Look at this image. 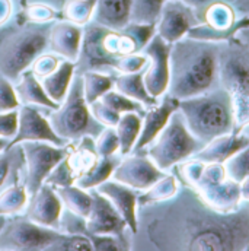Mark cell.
I'll list each match as a JSON object with an SVG mask.
<instances>
[{"label":"cell","instance_id":"6da1fadb","mask_svg":"<svg viewBox=\"0 0 249 251\" xmlns=\"http://www.w3.org/2000/svg\"><path fill=\"white\" fill-rule=\"evenodd\" d=\"M146 234L163 251H249V206L230 213L210 207L184 184L162 203L147 207Z\"/></svg>","mask_w":249,"mask_h":251},{"label":"cell","instance_id":"7a4b0ae2","mask_svg":"<svg viewBox=\"0 0 249 251\" xmlns=\"http://www.w3.org/2000/svg\"><path fill=\"white\" fill-rule=\"evenodd\" d=\"M220 44L184 37L171 49L168 94L185 100L219 86Z\"/></svg>","mask_w":249,"mask_h":251},{"label":"cell","instance_id":"3957f363","mask_svg":"<svg viewBox=\"0 0 249 251\" xmlns=\"http://www.w3.org/2000/svg\"><path fill=\"white\" fill-rule=\"evenodd\" d=\"M175 176L181 184L192 188L204 203L222 213H230L242 206L239 183L230 180L225 164L203 162L195 158L175 165Z\"/></svg>","mask_w":249,"mask_h":251},{"label":"cell","instance_id":"277c9868","mask_svg":"<svg viewBox=\"0 0 249 251\" xmlns=\"http://www.w3.org/2000/svg\"><path fill=\"white\" fill-rule=\"evenodd\" d=\"M189 131L204 145L217 136L233 131L230 95L222 86L205 94L180 100V108Z\"/></svg>","mask_w":249,"mask_h":251},{"label":"cell","instance_id":"5b68a950","mask_svg":"<svg viewBox=\"0 0 249 251\" xmlns=\"http://www.w3.org/2000/svg\"><path fill=\"white\" fill-rule=\"evenodd\" d=\"M219 86L230 95L233 131L249 127V47L238 37L220 44Z\"/></svg>","mask_w":249,"mask_h":251},{"label":"cell","instance_id":"8992f818","mask_svg":"<svg viewBox=\"0 0 249 251\" xmlns=\"http://www.w3.org/2000/svg\"><path fill=\"white\" fill-rule=\"evenodd\" d=\"M131 53H138L136 43L124 29H110L95 22L83 26L80 54L76 62V73L86 70L114 69L117 60Z\"/></svg>","mask_w":249,"mask_h":251},{"label":"cell","instance_id":"52a82bcc","mask_svg":"<svg viewBox=\"0 0 249 251\" xmlns=\"http://www.w3.org/2000/svg\"><path fill=\"white\" fill-rule=\"evenodd\" d=\"M47 24H22L0 40V75L16 82L34 60L48 49Z\"/></svg>","mask_w":249,"mask_h":251},{"label":"cell","instance_id":"ba28073f","mask_svg":"<svg viewBox=\"0 0 249 251\" xmlns=\"http://www.w3.org/2000/svg\"><path fill=\"white\" fill-rule=\"evenodd\" d=\"M47 119L56 134L66 142H77L86 136L95 139L105 127L91 113L89 104L83 97L80 73L74 75L64 101L56 110L47 113Z\"/></svg>","mask_w":249,"mask_h":251},{"label":"cell","instance_id":"9c48e42d","mask_svg":"<svg viewBox=\"0 0 249 251\" xmlns=\"http://www.w3.org/2000/svg\"><path fill=\"white\" fill-rule=\"evenodd\" d=\"M204 143L188 128L184 116L177 110L163 130L143 151L162 171H169L175 165L192 158Z\"/></svg>","mask_w":249,"mask_h":251},{"label":"cell","instance_id":"30bf717a","mask_svg":"<svg viewBox=\"0 0 249 251\" xmlns=\"http://www.w3.org/2000/svg\"><path fill=\"white\" fill-rule=\"evenodd\" d=\"M23 155L22 183L28 194L32 196L45 183V178L70 152V142L66 146H56L48 142L26 140L19 143Z\"/></svg>","mask_w":249,"mask_h":251},{"label":"cell","instance_id":"8fae6325","mask_svg":"<svg viewBox=\"0 0 249 251\" xmlns=\"http://www.w3.org/2000/svg\"><path fill=\"white\" fill-rule=\"evenodd\" d=\"M60 234L62 231L38 225L25 215H12L0 229V250L47 251Z\"/></svg>","mask_w":249,"mask_h":251},{"label":"cell","instance_id":"7c38bea8","mask_svg":"<svg viewBox=\"0 0 249 251\" xmlns=\"http://www.w3.org/2000/svg\"><path fill=\"white\" fill-rule=\"evenodd\" d=\"M89 191L92 194V206L79 234H83L88 238L91 235H114L127 244L128 226L123 216L96 188H91Z\"/></svg>","mask_w":249,"mask_h":251},{"label":"cell","instance_id":"4fadbf2b","mask_svg":"<svg viewBox=\"0 0 249 251\" xmlns=\"http://www.w3.org/2000/svg\"><path fill=\"white\" fill-rule=\"evenodd\" d=\"M171 49L172 44L155 34L141 50L149 59L147 67L144 69V83L149 94L155 98H160L168 92L171 77Z\"/></svg>","mask_w":249,"mask_h":251},{"label":"cell","instance_id":"5bb4252c","mask_svg":"<svg viewBox=\"0 0 249 251\" xmlns=\"http://www.w3.org/2000/svg\"><path fill=\"white\" fill-rule=\"evenodd\" d=\"M165 174L166 171H162L144 152H133L121 158L111 178L137 191H143Z\"/></svg>","mask_w":249,"mask_h":251},{"label":"cell","instance_id":"9a60e30c","mask_svg":"<svg viewBox=\"0 0 249 251\" xmlns=\"http://www.w3.org/2000/svg\"><path fill=\"white\" fill-rule=\"evenodd\" d=\"M26 140L48 142L56 146H66L68 143L56 134L47 116H44L35 105H21L18 108V130L6 149Z\"/></svg>","mask_w":249,"mask_h":251},{"label":"cell","instance_id":"2e32d148","mask_svg":"<svg viewBox=\"0 0 249 251\" xmlns=\"http://www.w3.org/2000/svg\"><path fill=\"white\" fill-rule=\"evenodd\" d=\"M195 10L181 0H166L156 22V34L166 43L174 44L187 37L188 31L198 25Z\"/></svg>","mask_w":249,"mask_h":251},{"label":"cell","instance_id":"e0dca14e","mask_svg":"<svg viewBox=\"0 0 249 251\" xmlns=\"http://www.w3.org/2000/svg\"><path fill=\"white\" fill-rule=\"evenodd\" d=\"M178 108H180V100L169 95L168 92L159 98L156 105L146 108V111L141 117L140 136L137 139V143H136L133 152H143L146 149V146L163 130L165 126L168 125L171 116Z\"/></svg>","mask_w":249,"mask_h":251},{"label":"cell","instance_id":"ac0fdd59","mask_svg":"<svg viewBox=\"0 0 249 251\" xmlns=\"http://www.w3.org/2000/svg\"><path fill=\"white\" fill-rule=\"evenodd\" d=\"M63 204L54 187L50 184H43L32 196H29L28 204L25 207V216L32 222L54 228L60 231Z\"/></svg>","mask_w":249,"mask_h":251},{"label":"cell","instance_id":"d6986e66","mask_svg":"<svg viewBox=\"0 0 249 251\" xmlns=\"http://www.w3.org/2000/svg\"><path fill=\"white\" fill-rule=\"evenodd\" d=\"M101 194H104L113 206L117 209V212L123 216L128 231L131 234H137L140 229V221H138V193L137 190L121 184L113 178L104 181L98 187H95Z\"/></svg>","mask_w":249,"mask_h":251},{"label":"cell","instance_id":"ffe728a7","mask_svg":"<svg viewBox=\"0 0 249 251\" xmlns=\"http://www.w3.org/2000/svg\"><path fill=\"white\" fill-rule=\"evenodd\" d=\"M83 37V26L60 19L53 24L48 32V49L50 53L57 54L64 60L76 63L80 54Z\"/></svg>","mask_w":249,"mask_h":251},{"label":"cell","instance_id":"44dd1931","mask_svg":"<svg viewBox=\"0 0 249 251\" xmlns=\"http://www.w3.org/2000/svg\"><path fill=\"white\" fill-rule=\"evenodd\" d=\"M249 145V130L241 133H226L214 137L208 143H205L192 158L200 159L203 162H219L225 164L229 158H232L236 152Z\"/></svg>","mask_w":249,"mask_h":251},{"label":"cell","instance_id":"7402d4cb","mask_svg":"<svg viewBox=\"0 0 249 251\" xmlns=\"http://www.w3.org/2000/svg\"><path fill=\"white\" fill-rule=\"evenodd\" d=\"M133 0H96L92 22L110 29H123L131 21Z\"/></svg>","mask_w":249,"mask_h":251},{"label":"cell","instance_id":"603a6c76","mask_svg":"<svg viewBox=\"0 0 249 251\" xmlns=\"http://www.w3.org/2000/svg\"><path fill=\"white\" fill-rule=\"evenodd\" d=\"M15 91L21 105H35L47 110H56L59 105L44 91L40 79L28 69L25 70L15 83Z\"/></svg>","mask_w":249,"mask_h":251},{"label":"cell","instance_id":"cb8c5ba5","mask_svg":"<svg viewBox=\"0 0 249 251\" xmlns=\"http://www.w3.org/2000/svg\"><path fill=\"white\" fill-rule=\"evenodd\" d=\"M74 75H76V63L63 59L59 67L51 75L40 79V82L44 91L47 92V95L51 98V101L60 105L68 92V88Z\"/></svg>","mask_w":249,"mask_h":251},{"label":"cell","instance_id":"d4e9b609","mask_svg":"<svg viewBox=\"0 0 249 251\" xmlns=\"http://www.w3.org/2000/svg\"><path fill=\"white\" fill-rule=\"evenodd\" d=\"M114 89L123 95L143 104L146 108L158 104L159 98H155L149 94L144 83V70L136 73H118L114 80Z\"/></svg>","mask_w":249,"mask_h":251},{"label":"cell","instance_id":"484cf974","mask_svg":"<svg viewBox=\"0 0 249 251\" xmlns=\"http://www.w3.org/2000/svg\"><path fill=\"white\" fill-rule=\"evenodd\" d=\"M180 186L181 183L177 178V176L166 173L162 178H159L150 187L138 193V209L172 199L178 193Z\"/></svg>","mask_w":249,"mask_h":251},{"label":"cell","instance_id":"4316f807","mask_svg":"<svg viewBox=\"0 0 249 251\" xmlns=\"http://www.w3.org/2000/svg\"><path fill=\"white\" fill-rule=\"evenodd\" d=\"M121 155H111V156H99L98 161L92 165L91 170H88L85 174H82L77 180H76V186L85 188V190H91V188L98 187L99 184H102L104 181L110 180L113 177V173L115 170V167L118 165V162L121 161Z\"/></svg>","mask_w":249,"mask_h":251},{"label":"cell","instance_id":"83f0119b","mask_svg":"<svg viewBox=\"0 0 249 251\" xmlns=\"http://www.w3.org/2000/svg\"><path fill=\"white\" fill-rule=\"evenodd\" d=\"M56 193L62 200V204L64 209L82 216L88 218L92 206V194L89 190L79 187L76 184L71 186H64V187H56Z\"/></svg>","mask_w":249,"mask_h":251},{"label":"cell","instance_id":"f1b7e54d","mask_svg":"<svg viewBox=\"0 0 249 251\" xmlns=\"http://www.w3.org/2000/svg\"><path fill=\"white\" fill-rule=\"evenodd\" d=\"M141 117L137 113H124L121 114L117 126L114 127L118 136V143H120V151L118 153L121 156H125L133 152L137 139L140 136L141 130Z\"/></svg>","mask_w":249,"mask_h":251},{"label":"cell","instance_id":"f546056e","mask_svg":"<svg viewBox=\"0 0 249 251\" xmlns=\"http://www.w3.org/2000/svg\"><path fill=\"white\" fill-rule=\"evenodd\" d=\"M23 174V155L19 145L0 152V191L6 186L19 181Z\"/></svg>","mask_w":249,"mask_h":251},{"label":"cell","instance_id":"4dcf8cb0","mask_svg":"<svg viewBox=\"0 0 249 251\" xmlns=\"http://www.w3.org/2000/svg\"><path fill=\"white\" fill-rule=\"evenodd\" d=\"M82 85H83V97L86 102L91 105L96 100L102 98L104 94L114 88V75H107L98 70H86L80 73Z\"/></svg>","mask_w":249,"mask_h":251},{"label":"cell","instance_id":"1f68e13d","mask_svg":"<svg viewBox=\"0 0 249 251\" xmlns=\"http://www.w3.org/2000/svg\"><path fill=\"white\" fill-rule=\"evenodd\" d=\"M29 194L23 183H12L0 191V215L12 216L25 212Z\"/></svg>","mask_w":249,"mask_h":251},{"label":"cell","instance_id":"d6a6232c","mask_svg":"<svg viewBox=\"0 0 249 251\" xmlns=\"http://www.w3.org/2000/svg\"><path fill=\"white\" fill-rule=\"evenodd\" d=\"M96 0H67L63 3L60 16L68 22L85 26L92 21Z\"/></svg>","mask_w":249,"mask_h":251},{"label":"cell","instance_id":"836d02e7","mask_svg":"<svg viewBox=\"0 0 249 251\" xmlns=\"http://www.w3.org/2000/svg\"><path fill=\"white\" fill-rule=\"evenodd\" d=\"M166 0H133L131 21L140 24H156Z\"/></svg>","mask_w":249,"mask_h":251},{"label":"cell","instance_id":"e575fe53","mask_svg":"<svg viewBox=\"0 0 249 251\" xmlns=\"http://www.w3.org/2000/svg\"><path fill=\"white\" fill-rule=\"evenodd\" d=\"M60 16V13L48 6V4H44V3H26L25 7L22 9L21 12V18H23V21L19 24H48L54 19H57Z\"/></svg>","mask_w":249,"mask_h":251},{"label":"cell","instance_id":"d590c367","mask_svg":"<svg viewBox=\"0 0 249 251\" xmlns=\"http://www.w3.org/2000/svg\"><path fill=\"white\" fill-rule=\"evenodd\" d=\"M99 100H102L107 105H110L113 110H115L120 114H124V113H137V114L143 116L144 111H146V107L143 104H140V102H137V101L125 97V95H123L121 92H118L114 88L111 91H108L107 94H104L102 98H99Z\"/></svg>","mask_w":249,"mask_h":251},{"label":"cell","instance_id":"8d00e7d4","mask_svg":"<svg viewBox=\"0 0 249 251\" xmlns=\"http://www.w3.org/2000/svg\"><path fill=\"white\" fill-rule=\"evenodd\" d=\"M47 251H93V246L83 234H68L62 231Z\"/></svg>","mask_w":249,"mask_h":251},{"label":"cell","instance_id":"74e56055","mask_svg":"<svg viewBox=\"0 0 249 251\" xmlns=\"http://www.w3.org/2000/svg\"><path fill=\"white\" fill-rule=\"evenodd\" d=\"M225 170L227 177L236 183H241L249 177V145L225 162Z\"/></svg>","mask_w":249,"mask_h":251},{"label":"cell","instance_id":"f35d334b","mask_svg":"<svg viewBox=\"0 0 249 251\" xmlns=\"http://www.w3.org/2000/svg\"><path fill=\"white\" fill-rule=\"evenodd\" d=\"M93 143L98 156L117 155L120 151L118 136L114 127H104V130L93 139Z\"/></svg>","mask_w":249,"mask_h":251},{"label":"cell","instance_id":"ab89813d","mask_svg":"<svg viewBox=\"0 0 249 251\" xmlns=\"http://www.w3.org/2000/svg\"><path fill=\"white\" fill-rule=\"evenodd\" d=\"M123 29L133 38V41L136 43L137 51L140 53L147 46V43L155 37V34H156V24L128 22Z\"/></svg>","mask_w":249,"mask_h":251},{"label":"cell","instance_id":"60d3db41","mask_svg":"<svg viewBox=\"0 0 249 251\" xmlns=\"http://www.w3.org/2000/svg\"><path fill=\"white\" fill-rule=\"evenodd\" d=\"M76 183V176L73 174L67 159L64 158L63 161H60L54 170L50 173V176L45 178L44 184H50L51 187H64V186H71Z\"/></svg>","mask_w":249,"mask_h":251},{"label":"cell","instance_id":"b9f144b4","mask_svg":"<svg viewBox=\"0 0 249 251\" xmlns=\"http://www.w3.org/2000/svg\"><path fill=\"white\" fill-rule=\"evenodd\" d=\"M62 57H59L57 54L54 53H43L40 54L34 63L31 64L29 70L38 77V79H43L48 75H51L62 62Z\"/></svg>","mask_w":249,"mask_h":251},{"label":"cell","instance_id":"7bdbcfd3","mask_svg":"<svg viewBox=\"0 0 249 251\" xmlns=\"http://www.w3.org/2000/svg\"><path fill=\"white\" fill-rule=\"evenodd\" d=\"M19 107L21 102L18 100L13 82L0 75V113L18 110Z\"/></svg>","mask_w":249,"mask_h":251},{"label":"cell","instance_id":"ee69618b","mask_svg":"<svg viewBox=\"0 0 249 251\" xmlns=\"http://www.w3.org/2000/svg\"><path fill=\"white\" fill-rule=\"evenodd\" d=\"M149 59L144 53H131V54H125L121 56L117 63H115V70L117 73H136V72H141L147 67Z\"/></svg>","mask_w":249,"mask_h":251},{"label":"cell","instance_id":"f6af8a7d","mask_svg":"<svg viewBox=\"0 0 249 251\" xmlns=\"http://www.w3.org/2000/svg\"><path fill=\"white\" fill-rule=\"evenodd\" d=\"M92 116L105 127H115L121 114L117 113L115 110H113L110 105H107L102 100H96L95 102H92L89 105Z\"/></svg>","mask_w":249,"mask_h":251},{"label":"cell","instance_id":"bcb514c9","mask_svg":"<svg viewBox=\"0 0 249 251\" xmlns=\"http://www.w3.org/2000/svg\"><path fill=\"white\" fill-rule=\"evenodd\" d=\"M18 130V110L0 113V137L9 139V142L13 139Z\"/></svg>","mask_w":249,"mask_h":251},{"label":"cell","instance_id":"7dc6e473","mask_svg":"<svg viewBox=\"0 0 249 251\" xmlns=\"http://www.w3.org/2000/svg\"><path fill=\"white\" fill-rule=\"evenodd\" d=\"M13 15V1L12 0H0V26L9 22Z\"/></svg>","mask_w":249,"mask_h":251},{"label":"cell","instance_id":"c3c4849f","mask_svg":"<svg viewBox=\"0 0 249 251\" xmlns=\"http://www.w3.org/2000/svg\"><path fill=\"white\" fill-rule=\"evenodd\" d=\"M181 1L187 3L188 6H191V7L195 10V13H197V12H200L201 9H204L205 6H208L210 3L217 1V0H181ZM225 1H230V3H233V0H225Z\"/></svg>","mask_w":249,"mask_h":251},{"label":"cell","instance_id":"681fc988","mask_svg":"<svg viewBox=\"0 0 249 251\" xmlns=\"http://www.w3.org/2000/svg\"><path fill=\"white\" fill-rule=\"evenodd\" d=\"M233 6L239 15H249V0H233Z\"/></svg>","mask_w":249,"mask_h":251},{"label":"cell","instance_id":"f907efd6","mask_svg":"<svg viewBox=\"0 0 249 251\" xmlns=\"http://www.w3.org/2000/svg\"><path fill=\"white\" fill-rule=\"evenodd\" d=\"M241 186V196H242V201L249 203V177H247L245 180H242L239 183Z\"/></svg>","mask_w":249,"mask_h":251},{"label":"cell","instance_id":"816d5d0a","mask_svg":"<svg viewBox=\"0 0 249 251\" xmlns=\"http://www.w3.org/2000/svg\"><path fill=\"white\" fill-rule=\"evenodd\" d=\"M245 46H248L249 47V26L248 28H244V29H241L239 32H238V35H236Z\"/></svg>","mask_w":249,"mask_h":251},{"label":"cell","instance_id":"f5cc1de1","mask_svg":"<svg viewBox=\"0 0 249 251\" xmlns=\"http://www.w3.org/2000/svg\"><path fill=\"white\" fill-rule=\"evenodd\" d=\"M7 145H9V139L0 137V152H1V151H4Z\"/></svg>","mask_w":249,"mask_h":251},{"label":"cell","instance_id":"db71d44e","mask_svg":"<svg viewBox=\"0 0 249 251\" xmlns=\"http://www.w3.org/2000/svg\"><path fill=\"white\" fill-rule=\"evenodd\" d=\"M7 218H9V216H6V215H0V229L4 226V224H6Z\"/></svg>","mask_w":249,"mask_h":251},{"label":"cell","instance_id":"11a10c76","mask_svg":"<svg viewBox=\"0 0 249 251\" xmlns=\"http://www.w3.org/2000/svg\"><path fill=\"white\" fill-rule=\"evenodd\" d=\"M60 1H62V3H64V1H67V0H60Z\"/></svg>","mask_w":249,"mask_h":251},{"label":"cell","instance_id":"9f6ffc18","mask_svg":"<svg viewBox=\"0 0 249 251\" xmlns=\"http://www.w3.org/2000/svg\"><path fill=\"white\" fill-rule=\"evenodd\" d=\"M248 206H249V203H248Z\"/></svg>","mask_w":249,"mask_h":251},{"label":"cell","instance_id":"6f0895ef","mask_svg":"<svg viewBox=\"0 0 249 251\" xmlns=\"http://www.w3.org/2000/svg\"><path fill=\"white\" fill-rule=\"evenodd\" d=\"M248 128H249V127H248Z\"/></svg>","mask_w":249,"mask_h":251}]
</instances>
